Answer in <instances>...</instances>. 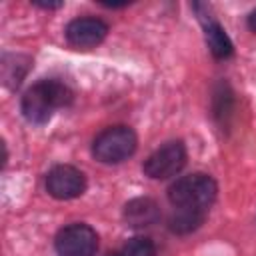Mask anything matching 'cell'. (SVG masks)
<instances>
[{
    "label": "cell",
    "mask_w": 256,
    "mask_h": 256,
    "mask_svg": "<svg viewBox=\"0 0 256 256\" xmlns=\"http://www.w3.org/2000/svg\"><path fill=\"white\" fill-rule=\"evenodd\" d=\"M36 6H42V8H60L62 2H40V0H34Z\"/></svg>",
    "instance_id": "cell-12"
},
{
    "label": "cell",
    "mask_w": 256,
    "mask_h": 256,
    "mask_svg": "<svg viewBox=\"0 0 256 256\" xmlns=\"http://www.w3.org/2000/svg\"><path fill=\"white\" fill-rule=\"evenodd\" d=\"M154 254L156 248L150 238H132L114 256H154Z\"/></svg>",
    "instance_id": "cell-11"
},
{
    "label": "cell",
    "mask_w": 256,
    "mask_h": 256,
    "mask_svg": "<svg viewBox=\"0 0 256 256\" xmlns=\"http://www.w3.org/2000/svg\"><path fill=\"white\" fill-rule=\"evenodd\" d=\"M186 164V148L180 140L166 142L158 150H154L144 160V174L154 180H166L170 176H176Z\"/></svg>",
    "instance_id": "cell-4"
},
{
    "label": "cell",
    "mask_w": 256,
    "mask_h": 256,
    "mask_svg": "<svg viewBox=\"0 0 256 256\" xmlns=\"http://www.w3.org/2000/svg\"><path fill=\"white\" fill-rule=\"evenodd\" d=\"M136 134L128 126H112L102 130L92 144V154L104 164H118L130 158L136 150Z\"/></svg>",
    "instance_id": "cell-3"
},
{
    "label": "cell",
    "mask_w": 256,
    "mask_h": 256,
    "mask_svg": "<svg viewBox=\"0 0 256 256\" xmlns=\"http://www.w3.org/2000/svg\"><path fill=\"white\" fill-rule=\"evenodd\" d=\"M108 256H114V254H108Z\"/></svg>",
    "instance_id": "cell-14"
},
{
    "label": "cell",
    "mask_w": 256,
    "mask_h": 256,
    "mask_svg": "<svg viewBox=\"0 0 256 256\" xmlns=\"http://www.w3.org/2000/svg\"><path fill=\"white\" fill-rule=\"evenodd\" d=\"M248 26H250V30H254V32H256V10L248 16Z\"/></svg>",
    "instance_id": "cell-13"
},
{
    "label": "cell",
    "mask_w": 256,
    "mask_h": 256,
    "mask_svg": "<svg viewBox=\"0 0 256 256\" xmlns=\"http://www.w3.org/2000/svg\"><path fill=\"white\" fill-rule=\"evenodd\" d=\"M160 218V208L152 198H134L124 206V220L128 226L142 228L156 224Z\"/></svg>",
    "instance_id": "cell-8"
},
{
    "label": "cell",
    "mask_w": 256,
    "mask_h": 256,
    "mask_svg": "<svg viewBox=\"0 0 256 256\" xmlns=\"http://www.w3.org/2000/svg\"><path fill=\"white\" fill-rule=\"evenodd\" d=\"M202 210H190V208H176L174 216L170 218V230L176 234H188L196 230L204 220Z\"/></svg>",
    "instance_id": "cell-10"
},
{
    "label": "cell",
    "mask_w": 256,
    "mask_h": 256,
    "mask_svg": "<svg viewBox=\"0 0 256 256\" xmlns=\"http://www.w3.org/2000/svg\"><path fill=\"white\" fill-rule=\"evenodd\" d=\"M54 246L58 256H94L98 234L88 224H70L56 234Z\"/></svg>",
    "instance_id": "cell-5"
},
{
    "label": "cell",
    "mask_w": 256,
    "mask_h": 256,
    "mask_svg": "<svg viewBox=\"0 0 256 256\" xmlns=\"http://www.w3.org/2000/svg\"><path fill=\"white\" fill-rule=\"evenodd\" d=\"M46 190L56 200H72L84 194L86 178L84 174L68 164L54 166L46 176Z\"/></svg>",
    "instance_id": "cell-6"
},
{
    "label": "cell",
    "mask_w": 256,
    "mask_h": 256,
    "mask_svg": "<svg viewBox=\"0 0 256 256\" xmlns=\"http://www.w3.org/2000/svg\"><path fill=\"white\" fill-rule=\"evenodd\" d=\"M72 102V90L60 80H40L22 96V112L28 122L44 124L52 118L56 108Z\"/></svg>",
    "instance_id": "cell-1"
},
{
    "label": "cell",
    "mask_w": 256,
    "mask_h": 256,
    "mask_svg": "<svg viewBox=\"0 0 256 256\" xmlns=\"http://www.w3.org/2000/svg\"><path fill=\"white\" fill-rule=\"evenodd\" d=\"M206 44H208L212 56L214 58H220V60L232 56V52H234L232 40L228 38L226 30L218 22H210L206 26Z\"/></svg>",
    "instance_id": "cell-9"
},
{
    "label": "cell",
    "mask_w": 256,
    "mask_h": 256,
    "mask_svg": "<svg viewBox=\"0 0 256 256\" xmlns=\"http://www.w3.org/2000/svg\"><path fill=\"white\" fill-rule=\"evenodd\" d=\"M168 198L176 208L206 212L216 198V182L208 174L182 176L168 188Z\"/></svg>",
    "instance_id": "cell-2"
},
{
    "label": "cell",
    "mask_w": 256,
    "mask_h": 256,
    "mask_svg": "<svg viewBox=\"0 0 256 256\" xmlns=\"http://www.w3.org/2000/svg\"><path fill=\"white\" fill-rule=\"evenodd\" d=\"M66 40L68 44H72L74 48H94L98 46L106 34H108V24L100 18H92V16H84V18H74L66 30Z\"/></svg>",
    "instance_id": "cell-7"
}]
</instances>
